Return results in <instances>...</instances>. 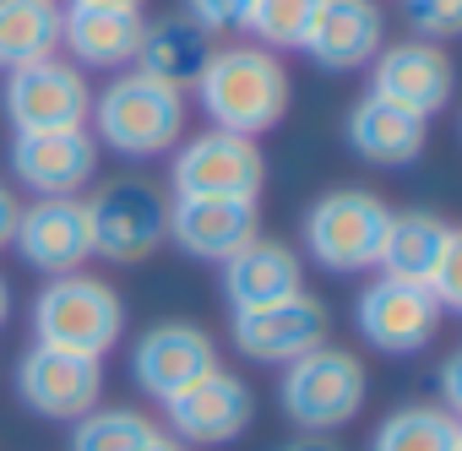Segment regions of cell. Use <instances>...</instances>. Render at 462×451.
Wrapping results in <instances>:
<instances>
[{"label": "cell", "mask_w": 462, "mask_h": 451, "mask_svg": "<svg viewBox=\"0 0 462 451\" xmlns=\"http://www.w3.org/2000/svg\"><path fill=\"white\" fill-rule=\"evenodd\" d=\"M289 66L262 50V44H228L212 50L201 77H196V98L212 120V131H235V136H262L289 115Z\"/></svg>", "instance_id": "cell-1"}, {"label": "cell", "mask_w": 462, "mask_h": 451, "mask_svg": "<svg viewBox=\"0 0 462 451\" xmlns=\"http://www.w3.org/2000/svg\"><path fill=\"white\" fill-rule=\"evenodd\" d=\"M185 115H190L185 93L158 82V77H147V71H136V66L115 71V82L104 93H93V109H88L93 142L115 147L125 158L174 152L180 136H185Z\"/></svg>", "instance_id": "cell-2"}, {"label": "cell", "mask_w": 462, "mask_h": 451, "mask_svg": "<svg viewBox=\"0 0 462 451\" xmlns=\"http://www.w3.org/2000/svg\"><path fill=\"white\" fill-rule=\"evenodd\" d=\"M125 332V299L104 278H50L33 299V337L44 348H66L82 359H104Z\"/></svg>", "instance_id": "cell-3"}, {"label": "cell", "mask_w": 462, "mask_h": 451, "mask_svg": "<svg viewBox=\"0 0 462 451\" xmlns=\"http://www.w3.org/2000/svg\"><path fill=\"white\" fill-rule=\"evenodd\" d=\"M365 391H370V375H365L359 354L321 343L283 370L278 402H283V419L300 424L305 435H337L343 424L359 419Z\"/></svg>", "instance_id": "cell-4"}, {"label": "cell", "mask_w": 462, "mask_h": 451, "mask_svg": "<svg viewBox=\"0 0 462 451\" xmlns=\"http://www.w3.org/2000/svg\"><path fill=\"white\" fill-rule=\"evenodd\" d=\"M386 223H392V207L375 190L343 185V190H327L305 212V229L300 235H305V251H310L316 267L354 278V272H375Z\"/></svg>", "instance_id": "cell-5"}, {"label": "cell", "mask_w": 462, "mask_h": 451, "mask_svg": "<svg viewBox=\"0 0 462 451\" xmlns=\"http://www.w3.org/2000/svg\"><path fill=\"white\" fill-rule=\"evenodd\" d=\"M267 185V158L251 136L235 131H201L180 136L169 163V190L190 201H256Z\"/></svg>", "instance_id": "cell-6"}, {"label": "cell", "mask_w": 462, "mask_h": 451, "mask_svg": "<svg viewBox=\"0 0 462 451\" xmlns=\"http://www.w3.org/2000/svg\"><path fill=\"white\" fill-rule=\"evenodd\" d=\"M88 201V229H93V256L115 262V267H136L163 245V217H169V196H158V185L147 179H109L98 185Z\"/></svg>", "instance_id": "cell-7"}, {"label": "cell", "mask_w": 462, "mask_h": 451, "mask_svg": "<svg viewBox=\"0 0 462 451\" xmlns=\"http://www.w3.org/2000/svg\"><path fill=\"white\" fill-rule=\"evenodd\" d=\"M0 98H6L12 131H77V125H88V109H93V87H88L82 66H71L60 55L6 71V93Z\"/></svg>", "instance_id": "cell-8"}, {"label": "cell", "mask_w": 462, "mask_h": 451, "mask_svg": "<svg viewBox=\"0 0 462 451\" xmlns=\"http://www.w3.org/2000/svg\"><path fill=\"white\" fill-rule=\"evenodd\" d=\"M163 413H169V435L180 446H228V440H240L251 429L256 397H251V386L235 370L212 364L190 386H180L163 402Z\"/></svg>", "instance_id": "cell-9"}, {"label": "cell", "mask_w": 462, "mask_h": 451, "mask_svg": "<svg viewBox=\"0 0 462 451\" xmlns=\"http://www.w3.org/2000/svg\"><path fill=\"white\" fill-rule=\"evenodd\" d=\"M12 251H17L33 272H44V278L82 272V267L93 262L88 201H82V196H33V201L17 212Z\"/></svg>", "instance_id": "cell-10"}, {"label": "cell", "mask_w": 462, "mask_h": 451, "mask_svg": "<svg viewBox=\"0 0 462 451\" xmlns=\"http://www.w3.org/2000/svg\"><path fill=\"white\" fill-rule=\"evenodd\" d=\"M446 310L435 305V294L424 283H402V278H375L359 305H354V327L375 354H419L435 343Z\"/></svg>", "instance_id": "cell-11"}, {"label": "cell", "mask_w": 462, "mask_h": 451, "mask_svg": "<svg viewBox=\"0 0 462 451\" xmlns=\"http://www.w3.org/2000/svg\"><path fill=\"white\" fill-rule=\"evenodd\" d=\"M228 337H235V348L256 364H294L300 354L321 348L332 337V316L316 294H289L278 305H262V310H235V321H228Z\"/></svg>", "instance_id": "cell-12"}, {"label": "cell", "mask_w": 462, "mask_h": 451, "mask_svg": "<svg viewBox=\"0 0 462 451\" xmlns=\"http://www.w3.org/2000/svg\"><path fill=\"white\" fill-rule=\"evenodd\" d=\"M17 397L39 413V419H82L88 408L104 402V359H82L66 348H44L33 343L17 359Z\"/></svg>", "instance_id": "cell-13"}, {"label": "cell", "mask_w": 462, "mask_h": 451, "mask_svg": "<svg viewBox=\"0 0 462 451\" xmlns=\"http://www.w3.org/2000/svg\"><path fill=\"white\" fill-rule=\"evenodd\" d=\"M98 142L88 125L77 131H12V174L33 196H77L98 174Z\"/></svg>", "instance_id": "cell-14"}, {"label": "cell", "mask_w": 462, "mask_h": 451, "mask_svg": "<svg viewBox=\"0 0 462 451\" xmlns=\"http://www.w3.org/2000/svg\"><path fill=\"white\" fill-rule=\"evenodd\" d=\"M451 87H457V71H451V55L430 39H402V44H381L375 55V82L370 93L430 120L451 104Z\"/></svg>", "instance_id": "cell-15"}, {"label": "cell", "mask_w": 462, "mask_h": 451, "mask_svg": "<svg viewBox=\"0 0 462 451\" xmlns=\"http://www.w3.org/2000/svg\"><path fill=\"white\" fill-rule=\"evenodd\" d=\"M262 235L256 201H190V196H169V217H163V240L180 245L190 262H228L235 251H245Z\"/></svg>", "instance_id": "cell-16"}, {"label": "cell", "mask_w": 462, "mask_h": 451, "mask_svg": "<svg viewBox=\"0 0 462 451\" xmlns=\"http://www.w3.org/2000/svg\"><path fill=\"white\" fill-rule=\"evenodd\" d=\"M217 364V343L212 332L190 327V321H163V327H147L131 348V381L142 386V397L152 402H169L180 386H190L201 370Z\"/></svg>", "instance_id": "cell-17"}, {"label": "cell", "mask_w": 462, "mask_h": 451, "mask_svg": "<svg viewBox=\"0 0 462 451\" xmlns=\"http://www.w3.org/2000/svg\"><path fill=\"white\" fill-rule=\"evenodd\" d=\"M386 44V12L375 0H321L305 33V55L321 71H359Z\"/></svg>", "instance_id": "cell-18"}, {"label": "cell", "mask_w": 462, "mask_h": 451, "mask_svg": "<svg viewBox=\"0 0 462 451\" xmlns=\"http://www.w3.org/2000/svg\"><path fill=\"white\" fill-rule=\"evenodd\" d=\"M300 289H305L300 251H289L283 240L256 235L245 251H235L223 262V299H228V310H262V305H278V299H289Z\"/></svg>", "instance_id": "cell-19"}, {"label": "cell", "mask_w": 462, "mask_h": 451, "mask_svg": "<svg viewBox=\"0 0 462 451\" xmlns=\"http://www.w3.org/2000/svg\"><path fill=\"white\" fill-rule=\"evenodd\" d=\"M348 147L365 163H375V169H408L430 147V120H419V115H408V109L365 93L348 109Z\"/></svg>", "instance_id": "cell-20"}, {"label": "cell", "mask_w": 462, "mask_h": 451, "mask_svg": "<svg viewBox=\"0 0 462 451\" xmlns=\"http://www.w3.org/2000/svg\"><path fill=\"white\" fill-rule=\"evenodd\" d=\"M147 17L142 12H98V6H66L60 12V50H71L77 66L125 71L136 60Z\"/></svg>", "instance_id": "cell-21"}, {"label": "cell", "mask_w": 462, "mask_h": 451, "mask_svg": "<svg viewBox=\"0 0 462 451\" xmlns=\"http://www.w3.org/2000/svg\"><path fill=\"white\" fill-rule=\"evenodd\" d=\"M207 39H212V33H201L185 12H180V17H158V23L142 28V44H136V60H131V66L185 93V87H196V77H201V66H207V55H212Z\"/></svg>", "instance_id": "cell-22"}, {"label": "cell", "mask_w": 462, "mask_h": 451, "mask_svg": "<svg viewBox=\"0 0 462 451\" xmlns=\"http://www.w3.org/2000/svg\"><path fill=\"white\" fill-rule=\"evenodd\" d=\"M457 240V229L435 212H392L386 240H381V278H402V283H424L435 272V262L446 256V245Z\"/></svg>", "instance_id": "cell-23"}, {"label": "cell", "mask_w": 462, "mask_h": 451, "mask_svg": "<svg viewBox=\"0 0 462 451\" xmlns=\"http://www.w3.org/2000/svg\"><path fill=\"white\" fill-rule=\"evenodd\" d=\"M60 0H0V71L60 55Z\"/></svg>", "instance_id": "cell-24"}, {"label": "cell", "mask_w": 462, "mask_h": 451, "mask_svg": "<svg viewBox=\"0 0 462 451\" xmlns=\"http://www.w3.org/2000/svg\"><path fill=\"white\" fill-rule=\"evenodd\" d=\"M370 451H462V424L446 408L408 402V408H392L375 424Z\"/></svg>", "instance_id": "cell-25"}, {"label": "cell", "mask_w": 462, "mask_h": 451, "mask_svg": "<svg viewBox=\"0 0 462 451\" xmlns=\"http://www.w3.org/2000/svg\"><path fill=\"white\" fill-rule=\"evenodd\" d=\"M152 419L136 408H88L82 419H71V446L66 451H142L152 440Z\"/></svg>", "instance_id": "cell-26"}, {"label": "cell", "mask_w": 462, "mask_h": 451, "mask_svg": "<svg viewBox=\"0 0 462 451\" xmlns=\"http://www.w3.org/2000/svg\"><path fill=\"white\" fill-rule=\"evenodd\" d=\"M316 6L321 0H251L240 28L262 44V50H305V33L316 23Z\"/></svg>", "instance_id": "cell-27"}, {"label": "cell", "mask_w": 462, "mask_h": 451, "mask_svg": "<svg viewBox=\"0 0 462 451\" xmlns=\"http://www.w3.org/2000/svg\"><path fill=\"white\" fill-rule=\"evenodd\" d=\"M402 17H408L413 39L446 44L451 33H462V0H402Z\"/></svg>", "instance_id": "cell-28"}, {"label": "cell", "mask_w": 462, "mask_h": 451, "mask_svg": "<svg viewBox=\"0 0 462 451\" xmlns=\"http://www.w3.org/2000/svg\"><path fill=\"white\" fill-rule=\"evenodd\" d=\"M251 0H185V17L201 28V33H223V28H240Z\"/></svg>", "instance_id": "cell-29"}, {"label": "cell", "mask_w": 462, "mask_h": 451, "mask_svg": "<svg viewBox=\"0 0 462 451\" xmlns=\"http://www.w3.org/2000/svg\"><path fill=\"white\" fill-rule=\"evenodd\" d=\"M440 408H446V413L462 408V354H451V359L440 364Z\"/></svg>", "instance_id": "cell-30"}, {"label": "cell", "mask_w": 462, "mask_h": 451, "mask_svg": "<svg viewBox=\"0 0 462 451\" xmlns=\"http://www.w3.org/2000/svg\"><path fill=\"white\" fill-rule=\"evenodd\" d=\"M17 212H23V201H17V190L0 179V251L12 245V229H17Z\"/></svg>", "instance_id": "cell-31"}, {"label": "cell", "mask_w": 462, "mask_h": 451, "mask_svg": "<svg viewBox=\"0 0 462 451\" xmlns=\"http://www.w3.org/2000/svg\"><path fill=\"white\" fill-rule=\"evenodd\" d=\"M278 451H343L332 435H300V440H289V446H278Z\"/></svg>", "instance_id": "cell-32"}, {"label": "cell", "mask_w": 462, "mask_h": 451, "mask_svg": "<svg viewBox=\"0 0 462 451\" xmlns=\"http://www.w3.org/2000/svg\"><path fill=\"white\" fill-rule=\"evenodd\" d=\"M71 6H98V12H142L147 0H71Z\"/></svg>", "instance_id": "cell-33"}, {"label": "cell", "mask_w": 462, "mask_h": 451, "mask_svg": "<svg viewBox=\"0 0 462 451\" xmlns=\"http://www.w3.org/2000/svg\"><path fill=\"white\" fill-rule=\"evenodd\" d=\"M142 451H185V446H180L174 435H163V429H152V440H147Z\"/></svg>", "instance_id": "cell-34"}, {"label": "cell", "mask_w": 462, "mask_h": 451, "mask_svg": "<svg viewBox=\"0 0 462 451\" xmlns=\"http://www.w3.org/2000/svg\"><path fill=\"white\" fill-rule=\"evenodd\" d=\"M6 321H12V283L0 278V327H6Z\"/></svg>", "instance_id": "cell-35"}]
</instances>
